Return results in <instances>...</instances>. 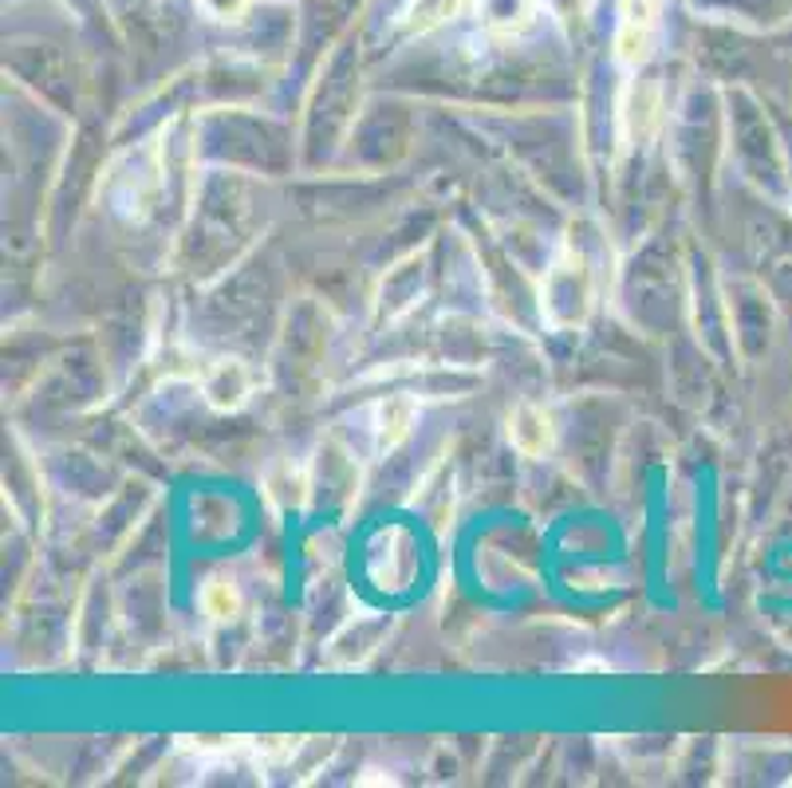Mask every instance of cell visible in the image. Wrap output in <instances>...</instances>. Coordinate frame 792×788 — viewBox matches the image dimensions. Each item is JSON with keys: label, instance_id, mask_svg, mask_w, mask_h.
Returning a JSON list of instances; mask_svg holds the SVG:
<instances>
[{"label": "cell", "instance_id": "obj_7", "mask_svg": "<svg viewBox=\"0 0 792 788\" xmlns=\"http://www.w3.org/2000/svg\"><path fill=\"white\" fill-rule=\"evenodd\" d=\"M284 470V482H276V473H264V489H268V497H273L280 509H296V505H303V497H308V482H303V473L296 470L292 462H276Z\"/></svg>", "mask_w": 792, "mask_h": 788}, {"label": "cell", "instance_id": "obj_8", "mask_svg": "<svg viewBox=\"0 0 792 788\" xmlns=\"http://www.w3.org/2000/svg\"><path fill=\"white\" fill-rule=\"evenodd\" d=\"M461 4H466V0H414L411 28H418V32L434 28V24H441V20H450Z\"/></svg>", "mask_w": 792, "mask_h": 788}, {"label": "cell", "instance_id": "obj_5", "mask_svg": "<svg viewBox=\"0 0 792 788\" xmlns=\"http://www.w3.org/2000/svg\"><path fill=\"white\" fill-rule=\"evenodd\" d=\"M414 426V398L406 394H394V398H382L371 410V433H375V450L391 453L394 445L411 433Z\"/></svg>", "mask_w": 792, "mask_h": 788}, {"label": "cell", "instance_id": "obj_2", "mask_svg": "<svg viewBox=\"0 0 792 788\" xmlns=\"http://www.w3.org/2000/svg\"><path fill=\"white\" fill-rule=\"evenodd\" d=\"M658 32V0H623L616 32V56L627 68H639L651 59Z\"/></svg>", "mask_w": 792, "mask_h": 788}, {"label": "cell", "instance_id": "obj_9", "mask_svg": "<svg viewBox=\"0 0 792 788\" xmlns=\"http://www.w3.org/2000/svg\"><path fill=\"white\" fill-rule=\"evenodd\" d=\"M249 0H202V9L209 12L214 20H237L245 12Z\"/></svg>", "mask_w": 792, "mask_h": 788}, {"label": "cell", "instance_id": "obj_6", "mask_svg": "<svg viewBox=\"0 0 792 788\" xmlns=\"http://www.w3.org/2000/svg\"><path fill=\"white\" fill-rule=\"evenodd\" d=\"M202 611H206L214 623H229L241 615V591H237L233 580L226 576H214V580L202 588Z\"/></svg>", "mask_w": 792, "mask_h": 788}, {"label": "cell", "instance_id": "obj_3", "mask_svg": "<svg viewBox=\"0 0 792 788\" xmlns=\"http://www.w3.org/2000/svg\"><path fill=\"white\" fill-rule=\"evenodd\" d=\"M505 433H509V445L520 453V457H548V453L556 450V422H552V414L537 403H517L509 410V422H505Z\"/></svg>", "mask_w": 792, "mask_h": 788}, {"label": "cell", "instance_id": "obj_1", "mask_svg": "<svg viewBox=\"0 0 792 788\" xmlns=\"http://www.w3.org/2000/svg\"><path fill=\"white\" fill-rule=\"evenodd\" d=\"M599 304V276L584 245L567 241L564 253L552 260L544 285H540V315L556 332H576L592 320Z\"/></svg>", "mask_w": 792, "mask_h": 788}, {"label": "cell", "instance_id": "obj_4", "mask_svg": "<svg viewBox=\"0 0 792 788\" xmlns=\"http://www.w3.org/2000/svg\"><path fill=\"white\" fill-rule=\"evenodd\" d=\"M253 367L245 359H217L214 367L202 379V391H206V403L217 410H241V406L253 398Z\"/></svg>", "mask_w": 792, "mask_h": 788}]
</instances>
